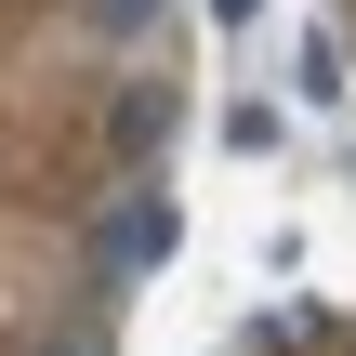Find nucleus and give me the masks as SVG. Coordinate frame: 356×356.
Here are the masks:
<instances>
[{"label":"nucleus","mask_w":356,"mask_h":356,"mask_svg":"<svg viewBox=\"0 0 356 356\" xmlns=\"http://www.w3.org/2000/svg\"><path fill=\"white\" fill-rule=\"evenodd\" d=\"M172 238H185V211H172L159 185H132V198L106 211V238H92V277H159V264H172Z\"/></svg>","instance_id":"obj_1"},{"label":"nucleus","mask_w":356,"mask_h":356,"mask_svg":"<svg viewBox=\"0 0 356 356\" xmlns=\"http://www.w3.org/2000/svg\"><path fill=\"white\" fill-rule=\"evenodd\" d=\"M159 132H172V92H119L106 145H119V159H159Z\"/></svg>","instance_id":"obj_2"},{"label":"nucleus","mask_w":356,"mask_h":356,"mask_svg":"<svg viewBox=\"0 0 356 356\" xmlns=\"http://www.w3.org/2000/svg\"><path fill=\"white\" fill-rule=\"evenodd\" d=\"M159 13H172V0H79V26H92V40H145Z\"/></svg>","instance_id":"obj_3"},{"label":"nucleus","mask_w":356,"mask_h":356,"mask_svg":"<svg viewBox=\"0 0 356 356\" xmlns=\"http://www.w3.org/2000/svg\"><path fill=\"white\" fill-rule=\"evenodd\" d=\"M291 92H304V106H330V92H343V53H330V40H304V66H291Z\"/></svg>","instance_id":"obj_4"},{"label":"nucleus","mask_w":356,"mask_h":356,"mask_svg":"<svg viewBox=\"0 0 356 356\" xmlns=\"http://www.w3.org/2000/svg\"><path fill=\"white\" fill-rule=\"evenodd\" d=\"M251 13H264V0H211V26H251Z\"/></svg>","instance_id":"obj_5"},{"label":"nucleus","mask_w":356,"mask_h":356,"mask_svg":"<svg viewBox=\"0 0 356 356\" xmlns=\"http://www.w3.org/2000/svg\"><path fill=\"white\" fill-rule=\"evenodd\" d=\"M53 356H106V330H79V343H53Z\"/></svg>","instance_id":"obj_6"}]
</instances>
